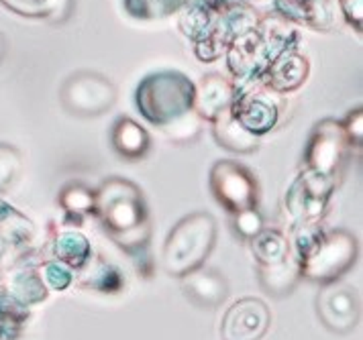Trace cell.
<instances>
[{
    "label": "cell",
    "instance_id": "6da1fadb",
    "mask_svg": "<svg viewBox=\"0 0 363 340\" xmlns=\"http://www.w3.org/2000/svg\"><path fill=\"white\" fill-rule=\"evenodd\" d=\"M94 192V216H99L100 225L135 261L141 276H153V261L149 251L151 227L143 192L125 178L104 179Z\"/></svg>",
    "mask_w": 363,
    "mask_h": 340
},
{
    "label": "cell",
    "instance_id": "7a4b0ae2",
    "mask_svg": "<svg viewBox=\"0 0 363 340\" xmlns=\"http://www.w3.org/2000/svg\"><path fill=\"white\" fill-rule=\"evenodd\" d=\"M300 33L278 13L259 16L253 31L233 39L227 47V65L233 74V84L243 86L259 81L269 64L288 49H296Z\"/></svg>",
    "mask_w": 363,
    "mask_h": 340
},
{
    "label": "cell",
    "instance_id": "3957f363",
    "mask_svg": "<svg viewBox=\"0 0 363 340\" xmlns=\"http://www.w3.org/2000/svg\"><path fill=\"white\" fill-rule=\"evenodd\" d=\"M216 241V220L208 212L184 216L172 228L164 246V269L167 276L184 277L200 267L211 255Z\"/></svg>",
    "mask_w": 363,
    "mask_h": 340
},
{
    "label": "cell",
    "instance_id": "277c9868",
    "mask_svg": "<svg viewBox=\"0 0 363 340\" xmlns=\"http://www.w3.org/2000/svg\"><path fill=\"white\" fill-rule=\"evenodd\" d=\"M135 102L151 125L167 127L194 106V84L180 72H157L137 86Z\"/></svg>",
    "mask_w": 363,
    "mask_h": 340
},
{
    "label": "cell",
    "instance_id": "5b68a950",
    "mask_svg": "<svg viewBox=\"0 0 363 340\" xmlns=\"http://www.w3.org/2000/svg\"><path fill=\"white\" fill-rule=\"evenodd\" d=\"M357 253V239L349 230H325L313 251L298 261L300 276L320 285L335 283L355 265Z\"/></svg>",
    "mask_w": 363,
    "mask_h": 340
},
{
    "label": "cell",
    "instance_id": "8992f818",
    "mask_svg": "<svg viewBox=\"0 0 363 340\" xmlns=\"http://www.w3.org/2000/svg\"><path fill=\"white\" fill-rule=\"evenodd\" d=\"M280 96L281 94L269 90L262 80L235 86L231 114L251 135L262 137L272 129H276L280 120Z\"/></svg>",
    "mask_w": 363,
    "mask_h": 340
},
{
    "label": "cell",
    "instance_id": "52a82bcc",
    "mask_svg": "<svg viewBox=\"0 0 363 340\" xmlns=\"http://www.w3.org/2000/svg\"><path fill=\"white\" fill-rule=\"evenodd\" d=\"M208 186L216 202L229 214L257 206V179L241 163L231 159L216 162L211 169Z\"/></svg>",
    "mask_w": 363,
    "mask_h": 340
},
{
    "label": "cell",
    "instance_id": "ba28073f",
    "mask_svg": "<svg viewBox=\"0 0 363 340\" xmlns=\"http://www.w3.org/2000/svg\"><path fill=\"white\" fill-rule=\"evenodd\" d=\"M62 106L76 116H100L116 100L113 81L94 72H80L67 78L60 92Z\"/></svg>",
    "mask_w": 363,
    "mask_h": 340
},
{
    "label": "cell",
    "instance_id": "9c48e42d",
    "mask_svg": "<svg viewBox=\"0 0 363 340\" xmlns=\"http://www.w3.org/2000/svg\"><path fill=\"white\" fill-rule=\"evenodd\" d=\"M337 179L304 169L286 194V212L296 225H316L325 216Z\"/></svg>",
    "mask_w": 363,
    "mask_h": 340
},
{
    "label": "cell",
    "instance_id": "30bf717a",
    "mask_svg": "<svg viewBox=\"0 0 363 340\" xmlns=\"http://www.w3.org/2000/svg\"><path fill=\"white\" fill-rule=\"evenodd\" d=\"M351 149L347 141L343 125L335 118H325L314 127L304 151L306 169L320 174L325 178L337 179L339 167L343 165L347 151Z\"/></svg>",
    "mask_w": 363,
    "mask_h": 340
},
{
    "label": "cell",
    "instance_id": "8fae6325",
    "mask_svg": "<svg viewBox=\"0 0 363 340\" xmlns=\"http://www.w3.org/2000/svg\"><path fill=\"white\" fill-rule=\"evenodd\" d=\"M325 290L318 293L316 308L323 324L337 334L351 332L362 316V302L357 292L345 283H329L323 285Z\"/></svg>",
    "mask_w": 363,
    "mask_h": 340
},
{
    "label": "cell",
    "instance_id": "7c38bea8",
    "mask_svg": "<svg viewBox=\"0 0 363 340\" xmlns=\"http://www.w3.org/2000/svg\"><path fill=\"white\" fill-rule=\"evenodd\" d=\"M272 324V312L259 298H241L227 310L220 336L223 340H262Z\"/></svg>",
    "mask_w": 363,
    "mask_h": 340
},
{
    "label": "cell",
    "instance_id": "4fadbf2b",
    "mask_svg": "<svg viewBox=\"0 0 363 340\" xmlns=\"http://www.w3.org/2000/svg\"><path fill=\"white\" fill-rule=\"evenodd\" d=\"M39 263L23 259L0 279L4 292L9 293L15 302H18L25 308H35L48 300V288L43 285L39 277Z\"/></svg>",
    "mask_w": 363,
    "mask_h": 340
},
{
    "label": "cell",
    "instance_id": "5bb4252c",
    "mask_svg": "<svg viewBox=\"0 0 363 340\" xmlns=\"http://www.w3.org/2000/svg\"><path fill=\"white\" fill-rule=\"evenodd\" d=\"M274 4L278 15L314 31H333L337 25V6L333 0H274Z\"/></svg>",
    "mask_w": 363,
    "mask_h": 340
},
{
    "label": "cell",
    "instance_id": "9a60e30c",
    "mask_svg": "<svg viewBox=\"0 0 363 340\" xmlns=\"http://www.w3.org/2000/svg\"><path fill=\"white\" fill-rule=\"evenodd\" d=\"M311 65L306 55L296 49H288L278 55L262 76V81L276 94H288L298 90L308 78Z\"/></svg>",
    "mask_w": 363,
    "mask_h": 340
},
{
    "label": "cell",
    "instance_id": "2e32d148",
    "mask_svg": "<svg viewBox=\"0 0 363 340\" xmlns=\"http://www.w3.org/2000/svg\"><path fill=\"white\" fill-rule=\"evenodd\" d=\"M235 98V84L220 74H208L194 86V106L192 110L204 123H213L218 114L231 108Z\"/></svg>",
    "mask_w": 363,
    "mask_h": 340
},
{
    "label": "cell",
    "instance_id": "e0dca14e",
    "mask_svg": "<svg viewBox=\"0 0 363 340\" xmlns=\"http://www.w3.org/2000/svg\"><path fill=\"white\" fill-rule=\"evenodd\" d=\"M74 281L88 292L106 293V295L121 293L127 288L125 273L116 267L115 263L106 261L100 255H94V253L80 269L74 271Z\"/></svg>",
    "mask_w": 363,
    "mask_h": 340
},
{
    "label": "cell",
    "instance_id": "ac0fdd59",
    "mask_svg": "<svg viewBox=\"0 0 363 340\" xmlns=\"http://www.w3.org/2000/svg\"><path fill=\"white\" fill-rule=\"evenodd\" d=\"M184 293L200 308H216L229 295V283L215 269L200 267L196 271L182 277Z\"/></svg>",
    "mask_w": 363,
    "mask_h": 340
},
{
    "label": "cell",
    "instance_id": "d6986e66",
    "mask_svg": "<svg viewBox=\"0 0 363 340\" xmlns=\"http://www.w3.org/2000/svg\"><path fill=\"white\" fill-rule=\"evenodd\" d=\"M51 259L67 265L72 271L80 269L92 257V244L78 228H57L50 239Z\"/></svg>",
    "mask_w": 363,
    "mask_h": 340
},
{
    "label": "cell",
    "instance_id": "ffe728a7",
    "mask_svg": "<svg viewBox=\"0 0 363 340\" xmlns=\"http://www.w3.org/2000/svg\"><path fill=\"white\" fill-rule=\"evenodd\" d=\"M111 143L123 159L139 162L141 157L147 155L151 139H149L147 130L137 120H133L129 116H121L116 118L111 130Z\"/></svg>",
    "mask_w": 363,
    "mask_h": 340
},
{
    "label": "cell",
    "instance_id": "44dd1931",
    "mask_svg": "<svg viewBox=\"0 0 363 340\" xmlns=\"http://www.w3.org/2000/svg\"><path fill=\"white\" fill-rule=\"evenodd\" d=\"M211 125H213V135H215L216 143L220 147H225V149H229V151H233V153L249 155V153H255L259 149V137L251 135L233 116L231 108L223 110Z\"/></svg>",
    "mask_w": 363,
    "mask_h": 340
},
{
    "label": "cell",
    "instance_id": "7402d4cb",
    "mask_svg": "<svg viewBox=\"0 0 363 340\" xmlns=\"http://www.w3.org/2000/svg\"><path fill=\"white\" fill-rule=\"evenodd\" d=\"M218 4H220V0L215 4L190 0L180 11V21H178L180 31L188 39H192L194 43L206 39L211 33L215 31L216 18H218Z\"/></svg>",
    "mask_w": 363,
    "mask_h": 340
},
{
    "label": "cell",
    "instance_id": "603a6c76",
    "mask_svg": "<svg viewBox=\"0 0 363 340\" xmlns=\"http://www.w3.org/2000/svg\"><path fill=\"white\" fill-rule=\"evenodd\" d=\"M257 277H259V283H262L265 292L276 295V298L294 292L298 281L302 279L300 267H298L296 259L292 255L284 263H278V265H259L257 267Z\"/></svg>",
    "mask_w": 363,
    "mask_h": 340
},
{
    "label": "cell",
    "instance_id": "cb8c5ba5",
    "mask_svg": "<svg viewBox=\"0 0 363 340\" xmlns=\"http://www.w3.org/2000/svg\"><path fill=\"white\" fill-rule=\"evenodd\" d=\"M0 237L6 246L27 251L35 239L33 222L0 198Z\"/></svg>",
    "mask_w": 363,
    "mask_h": 340
},
{
    "label": "cell",
    "instance_id": "d4e9b609",
    "mask_svg": "<svg viewBox=\"0 0 363 340\" xmlns=\"http://www.w3.org/2000/svg\"><path fill=\"white\" fill-rule=\"evenodd\" d=\"M249 243L257 265H278L292 255L288 237L276 228H262Z\"/></svg>",
    "mask_w": 363,
    "mask_h": 340
},
{
    "label": "cell",
    "instance_id": "484cf974",
    "mask_svg": "<svg viewBox=\"0 0 363 340\" xmlns=\"http://www.w3.org/2000/svg\"><path fill=\"white\" fill-rule=\"evenodd\" d=\"M29 320V308L21 306L0 283V340H17Z\"/></svg>",
    "mask_w": 363,
    "mask_h": 340
},
{
    "label": "cell",
    "instance_id": "4316f807",
    "mask_svg": "<svg viewBox=\"0 0 363 340\" xmlns=\"http://www.w3.org/2000/svg\"><path fill=\"white\" fill-rule=\"evenodd\" d=\"M94 204L96 192L84 183H69L60 194V206L72 220H80L86 214H94Z\"/></svg>",
    "mask_w": 363,
    "mask_h": 340
},
{
    "label": "cell",
    "instance_id": "83f0119b",
    "mask_svg": "<svg viewBox=\"0 0 363 340\" xmlns=\"http://www.w3.org/2000/svg\"><path fill=\"white\" fill-rule=\"evenodd\" d=\"M190 0H125V11L141 21H155L180 13Z\"/></svg>",
    "mask_w": 363,
    "mask_h": 340
},
{
    "label": "cell",
    "instance_id": "f1b7e54d",
    "mask_svg": "<svg viewBox=\"0 0 363 340\" xmlns=\"http://www.w3.org/2000/svg\"><path fill=\"white\" fill-rule=\"evenodd\" d=\"M39 277L48 292H66L67 288L74 283V271L55 259L39 261Z\"/></svg>",
    "mask_w": 363,
    "mask_h": 340
},
{
    "label": "cell",
    "instance_id": "f546056e",
    "mask_svg": "<svg viewBox=\"0 0 363 340\" xmlns=\"http://www.w3.org/2000/svg\"><path fill=\"white\" fill-rule=\"evenodd\" d=\"M202 125H204V120L194 110H190V113H186L180 118H176L172 125L164 127V130L174 143L188 145V143H194L199 139Z\"/></svg>",
    "mask_w": 363,
    "mask_h": 340
},
{
    "label": "cell",
    "instance_id": "4dcf8cb0",
    "mask_svg": "<svg viewBox=\"0 0 363 340\" xmlns=\"http://www.w3.org/2000/svg\"><path fill=\"white\" fill-rule=\"evenodd\" d=\"M9 11L31 18H51L60 0H0Z\"/></svg>",
    "mask_w": 363,
    "mask_h": 340
},
{
    "label": "cell",
    "instance_id": "1f68e13d",
    "mask_svg": "<svg viewBox=\"0 0 363 340\" xmlns=\"http://www.w3.org/2000/svg\"><path fill=\"white\" fill-rule=\"evenodd\" d=\"M21 174V153L15 147L0 143V192H4Z\"/></svg>",
    "mask_w": 363,
    "mask_h": 340
},
{
    "label": "cell",
    "instance_id": "d6a6232c",
    "mask_svg": "<svg viewBox=\"0 0 363 340\" xmlns=\"http://www.w3.org/2000/svg\"><path fill=\"white\" fill-rule=\"evenodd\" d=\"M231 216L235 232H237L241 239H245V241H251V239L264 228V218H262V214L257 210V206H255V208H247V210L237 212V214H231Z\"/></svg>",
    "mask_w": 363,
    "mask_h": 340
},
{
    "label": "cell",
    "instance_id": "836d02e7",
    "mask_svg": "<svg viewBox=\"0 0 363 340\" xmlns=\"http://www.w3.org/2000/svg\"><path fill=\"white\" fill-rule=\"evenodd\" d=\"M341 125H343V132H345L349 145L357 147V149H359L363 143V113H362V108H355V110H351V113H349V116H347Z\"/></svg>",
    "mask_w": 363,
    "mask_h": 340
},
{
    "label": "cell",
    "instance_id": "e575fe53",
    "mask_svg": "<svg viewBox=\"0 0 363 340\" xmlns=\"http://www.w3.org/2000/svg\"><path fill=\"white\" fill-rule=\"evenodd\" d=\"M341 13L345 16V21L355 29H363V0H339Z\"/></svg>",
    "mask_w": 363,
    "mask_h": 340
},
{
    "label": "cell",
    "instance_id": "d590c367",
    "mask_svg": "<svg viewBox=\"0 0 363 340\" xmlns=\"http://www.w3.org/2000/svg\"><path fill=\"white\" fill-rule=\"evenodd\" d=\"M4 55H6V39L0 35V62L4 60Z\"/></svg>",
    "mask_w": 363,
    "mask_h": 340
},
{
    "label": "cell",
    "instance_id": "8d00e7d4",
    "mask_svg": "<svg viewBox=\"0 0 363 340\" xmlns=\"http://www.w3.org/2000/svg\"><path fill=\"white\" fill-rule=\"evenodd\" d=\"M4 251H6V243L2 241V237H0V261L4 257Z\"/></svg>",
    "mask_w": 363,
    "mask_h": 340
},
{
    "label": "cell",
    "instance_id": "74e56055",
    "mask_svg": "<svg viewBox=\"0 0 363 340\" xmlns=\"http://www.w3.org/2000/svg\"><path fill=\"white\" fill-rule=\"evenodd\" d=\"M199 2H208V4H215V2H218V0H199Z\"/></svg>",
    "mask_w": 363,
    "mask_h": 340
},
{
    "label": "cell",
    "instance_id": "f35d334b",
    "mask_svg": "<svg viewBox=\"0 0 363 340\" xmlns=\"http://www.w3.org/2000/svg\"><path fill=\"white\" fill-rule=\"evenodd\" d=\"M239 2H247V0H239Z\"/></svg>",
    "mask_w": 363,
    "mask_h": 340
}]
</instances>
